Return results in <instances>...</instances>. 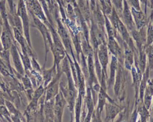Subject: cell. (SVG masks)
<instances>
[{
	"instance_id": "obj_1",
	"label": "cell",
	"mask_w": 153,
	"mask_h": 122,
	"mask_svg": "<svg viewBox=\"0 0 153 122\" xmlns=\"http://www.w3.org/2000/svg\"><path fill=\"white\" fill-rule=\"evenodd\" d=\"M29 11V15L31 17V23H30V26L37 29L39 31L44 40L45 54V60H44L43 67H45V64L47 62V54H48V52L49 51L50 47L53 44V40H52L51 32L46 24H45L38 18L35 16L30 11Z\"/></svg>"
},
{
	"instance_id": "obj_2",
	"label": "cell",
	"mask_w": 153,
	"mask_h": 122,
	"mask_svg": "<svg viewBox=\"0 0 153 122\" xmlns=\"http://www.w3.org/2000/svg\"><path fill=\"white\" fill-rule=\"evenodd\" d=\"M16 12L21 18L23 29V35L25 37L29 45L33 48L30 35V20L25 0H18Z\"/></svg>"
},
{
	"instance_id": "obj_3",
	"label": "cell",
	"mask_w": 153,
	"mask_h": 122,
	"mask_svg": "<svg viewBox=\"0 0 153 122\" xmlns=\"http://www.w3.org/2000/svg\"><path fill=\"white\" fill-rule=\"evenodd\" d=\"M97 54L98 60L100 64L102 70V74L100 81H107V67L109 61V55L108 49L106 44L101 43L100 45H99L97 50Z\"/></svg>"
},
{
	"instance_id": "obj_4",
	"label": "cell",
	"mask_w": 153,
	"mask_h": 122,
	"mask_svg": "<svg viewBox=\"0 0 153 122\" xmlns=\"http://www.w3.org/2000/svg\"><path fill=\"white\" fill-rule=\"evenodd\" d=\"M10 52L11 55L13 62L14 65V74L17 75V77L20 79V77L23 76L25 73L23 63L19 52L18 44L16 40L10 48Z\"/></svg>"
},
{
	"instance_id": "obj_5",
	"label": "cell",
	"mask_w": 153,
	"mask_h": 122,
	"mask_svg": "<svg viewBox=\"0 0 153 122\" xmlns=\"http://www.w3.org/2000/svg\"><path fill=\"white\" fill-rule=\"evenodd\" d=\"M26 4L28 11H30L47 26L50 23L39 0H30L29 2H26Z\"/></svg>"
},
{
	"instance_id": "obj_6",
	"label": "cell",
	"mask_w": 153,
	"mask_h": 122,
	"mask_svg": "<svg viewBox=\"0 0 153 122\" xmlns=\"http://www.w3.org/2000/svg\"><path fill=\"white\" fill-rule=\"evenodd\" d=\"M62 74L63 73L61 70L57 71L56 75L45 87V101H48L54 98L56 95L59 93L60 90V80Z\"/></svg>"
},
{
	"instance_id": "obj_7",
	"label": "cell",
	"mask_w": 153,
	"mask_h": 122,
	"mask_svg": "<svg viewBox=\"0 0 153 122\" xmlns=\"http://www.w3.org/2000/svg\"><path fill=\"white\" fill-rule=\"evenodd\" d=\"M67 104L66 100L62 92L59 90V93L54 97V121L60 122L62 120L65 107Z\"/></svg>"
},
{
	"instance_id": "obj_8",
	"label": "cell",
	"mask_w": 153,
	"mask_h": 122,
	"mask_svg": "<svg viewBox=\"0 0 153 122\" xmlns=\"http://www.w3.org/2000/svg\"><path fill=\"white\" fill-rule=\"evenodd\" d=\"M110 98H111L106 93V90L100 87L97 96V106L92 116V119H93L94 121H101V114L106 100Z\"/></svg>"
},
{
	"instance_id": "obj_9",
	"label": "cell",
	"mask_w": 153,
	"mask_h": 122,
	"mask_svg": "<svg viewBox=\"0 0 153 122\" xmlns=\"http://www.w3.org/2000/svg\"><path fill=\"white\" fill-rule=\"evenodd\" d=\"M121 15H122L123 18V20H121L126 26L130 33L134 30L137 29L133 18L130 7L127 2V0H123V8Z\"/></svg>"
},
{
	"instance_id": "obj_10",
	"label": "cell",
	"mask_w": 153,
	"mask_h": 122,
	"mask_svg": "<svg viewBox=\"0 0 153 122\" xmlns=\"http://www.w3.org/2000/svg\"><path fill=\"white\" fill-rule=\"evenodd\" d=\"M105 105V121H114L117 115L122 111L123 108L117 105V103L112 99H107Z\"/></svg>"
},
{
	"instance_id": "obj_11",
	"label": "cell",
	"mask_w": 153,
	"mask_h": 122,
	"mask_svg": "<svg viewBox=\"0 0 153 122\" xmlns=\"http://www.w3.org/2000/svg\"><path fill=\"white\" fill-rule=\"evenodd\" d=\"M84 105L87 108V112L86 117L84 120V121H90L92 119V116L94 113V108L95 107V104L94 103L91 88L90 87L87 85H86V90H85V94L84 97Z\"/></svg>"
},
{
	"instance_id": "obj_12",
	"label": "cell",
	"mask_w": 153,
	"mask_h": 122,
	"mask_svg": "<svg viewBox=\"0 0 153 122\" xmlns=\"http://www.w3.org/2000/svg\"><path fill=\"white\" fill-rule=\"evenodd\" d=\"M124 73L125 71L124 70V66L118 62V68L114 84V93L116 96H118L119 95L121 90H123V87H124L126 77V74Z\"/></svg>"
},
{
	"instance_id": "obj_13",
	"label": "cell",
	"mask_w": 153,
	"mask_h": 122,
	"mask_svg": "<svg viewBox=\"0 0 153 122\" xmlns=\"http://www.w3.org/2000/svg\"><path fill=\"white\" fill-rule=\"evenodd\" d=\"M133 18L137 30L142 29L146 26V14L142 10H136L133 8H130Z\"/></svg>"
},
{
	"instance_id": "obj_14",
	"label": "cell",
	"mask_w": 153,
	"mask_h": 122,
	"mask_svg": "<svg viewBox=\"0 0 153 122\" xmlns=\"http://www.w3.org/2000/svg\"><path fill=\"white\" fill-rule=\"evenodd\" d=\"M1 41L4 49L9 50L15 41L13 30L3 29L0 36Z\"/></svg>"
},
{
	"instance_id": "obj_15",
	"label": "cell",
	"mask_w": 153,
	"mask_h": 122,
	"mask_svg": "<svg viewBox=\"0 0 153 122\" xmlns=\"http://www.w3.org/2000/svg\"><path fill=\"white\" fill-rule=\"evenodd\" d=\"M118 60L117 57L113 55H112L111 57V60L110 63V73H109V76L107 79L106 81V85H107V89L111 88L112 85L114 84L115 76L118 68Z\"/></svg>"
},
{
	"instance_id": "obj_16",
	"label": "cell",
	"mask_w": 153,
	"mask_h": 122,
	"mask_svg": "<svg viewBox=\"0 0 153 122\" xmlns=\"http://www.w3.org/2000/svg\"><path fill=\"white\" fill-rule=\"evenodd\" d=\"M57 73V70L56 65L54 64H53V66L48 69H45V67L42 68L41 74L43 79L42 84L45 89L47 86V85L50 83V82L52 80L54 77L56 75Z\"/></svg>"
},
{
	"instance_id": "obj_17",
	"label": "cell",
	"mask_w": 153,
	"mask_h": 122,
	"mask_svg": "<svg viewBox=\"0 0 153 122\" xmlns=\"http://www.w3.org/2000/svg\"><path fill=\"white\" fill-rule=\"evenodd\" d=\"M54 98L45 101L44 105V116L45 121H54Z\"/></svg>"
},
{
	"instance_id": "obj_18",
	"label": "cell",
	"mask_w": 153,
	"mask_h": 122,
	"mask_svg": "<svg viewBox=\"0 0 153 122\" xmlns=\"http://www.w3.org/2000/svg\"><path fill=\"white\" fill-rule=\"evenodd\" d=\"M153 97V89L148 84H146L144 95L143 97V103L146 108L148 110L150 109L152 104V100Z\"/></svg>"
},
{
	"instance_id": "obj_19",
	"label": "cell",
	"mask_w": 153,
	"mask_h": 122,
	"mask_svg": "<svg viewBox=\"0 0 153 122\" xmlns=\"http://www.w3.org/2000/svg\"><path fill=\"white\" fill-rule=\"evenodd\" d=\"M82 99H83V96L78 92V95L75 100V105H74L75 120L76 122L80 121V117H81V114L82 111Z\"/></svg>"
},
{
	"instance_id": "obj_20",
	"label": "cell",
	"mask_w": 153,
	"mask_h": 122,
	"mask_svg": "<svg viewBox=\"0 0 153 122\" xmlns=\"http://www.w3.org/2000/svg\"><path fill=\"white\" fill-rule=\"evenodd\" d=\"M105 15V14H104ZM105 28L106 29L108 37H115L117 33V31L112 25L109 18L106 15H105Z\"/></svg>"
},
{
	"instance_id": "obj_21",
	"label": "cell",
	"mask_w": 153,
	"mask_h": 122,
	"mask_svg": "<svg viewBox=\"0 0 153 122\" xmlns=\"http://www.w3.org/2000/svg\"><path fill=\"white\" fill-rule=\"evenodd\" d=\"M19 52L23 63V65L25 70V73L27 72L32 69V65H31V61H30V58L29 55L27 54H24L21 51L19 50Z\"/></svg>"
},
{
	"instance_id": "obj_22",
	"label": "cell",
	"mask_w": 153,
	"mask_h": 122,
	"mask_svg": "<svg viewBox=\"0 0 153 122\" xmlns=\"http://www.w3.org/2000/svg\"><path fill=\"white\" fill-rule=\"evenodd\" d=\"M0 121H12L10 113L5 105H0Z\"/></svg>"
},
{
	"instance_id": "obj_23",
	"label": "cell",
	"mask_w": 153,
	"mask_h": 122,
	"mask_svg": "<svg viewBox=\"0 0 153 122\" xmlns=\"http://www.w3.org/2000/svg\"><path fill=\"white\" fill-rule=\"evenodd\" d=\"M0 74H2L4 77H8V76H15L9 69L6 64L4 62L2 59L0 57Z\"/></svg>"
},
{
	"instance_id": "obj_24",
	"label": "cell",
	"mask_w": 153,
	"mask_h": 122,
	"mask_svg": "<svg viewBox=\"0 0 153 122\" xmlns=\"http://www.w3.org/2000/svg\"><path fill=\"white\" fill-rule=\"evenodd\" d=\"M22 81V85L23 86L24 91H27V90H30L33 89V87L32 85V83L30 81V79L28 77V76L26 74H25L23 76H22L20 79Z\"/></svg>"
},
{
	"instance_id": "obj_25",
	"label": "cell",
	"mask_w": 153,
	"mask_h": 122,
	"mask_svg": "<svg viewBox=\"0 0 153 122\" xmlns=\"http://www.w3.org/2000/svg\"><path fill=\"white\" fill-rule=\"evenodd\" d=\"M113 7L120 17L123 8V0H111Z\"/></svg>"
},
{
	"instance_id": "obj_26",
	"label": "cell",
	"mask_w": 153,
	"mask_h": 122,
	"mask_svg": "<svg viewBox=\"0 0 153 122\" xmlns=\"http://www.w3.org/2000/svg\"><path fill=\"white\" fill-rule=\"evenodd\" d=\"M30 61H31V65L33 70L37 71L38 72L41 73L42 68L41 67L40 65L39 64L38 62L37 61V57L32 56L30 57Z\"/></svg>"
},
{
	"instance_id": "obj_27",
	"label": "cell",
	"mask_w": 153,
	"mask_h": 122,
	"mask_svg": "<svg viewBox=\"0 0 153 122\" xmlns=\"http://www.w3.org/2000/svg\"><path fill=\"white\" fill-rule=\"evenodd\" d=\"M127 2L130 8H133L138 11L142 10L139 0H127Z\"/></svg>"
},
{
	"instance_id": "obj_28",
	"label": "cell",
	"mask_w": 153,
	"mask_h": 122,
	"mask_svg": "<svg viewBox=\"0 0 153 122\" xmlns=\"http://www.w3.org/2000/svg\"><path fill=\"white\" fill-rule=\"evenodd\" d=\"M9 6V12L10 14H13L16 12V9L15 8V4L14 0H6Z\"/></svg>"
},
{
	"instance_id": "obj_29",
	"label": "cell",
	"mask_w": 153,
	"mask_h": 122,
	"mask_svg": "<svg viewBox=\"0 0 153 122\" xmlns=\"http://www.w3.org/2000/svg\"><path fill=\"white\" fill-rule=\"evenodd\" d=\"M140 2H141V4L142 5H144V12L146 14L147 13V5H148V0H139Z\"/></svg>"
},
{
	"instance_id": "obj_30",
	"label": "cell",
	"mask_w": 153,
	"mask_h": 122,
	"mask_svg": "<svg viewBox=\"0 0 153 122\" xmlns=\"http://www.w3.org/2000/svg\"><path fill=\"white\" fill-rule=\"evenodd\" d=\"M148 4H149L151 8L152 9V8L153 7V0H149L148 2Z\"/></svg>"
},
{
	"instance_id": "obj_31",
	"label": "cell",
	"mask_w": 153,
	"mask_h": 122,
	"mask_svg": "<svg viewBox=\"0 0 153 122\" xmlns=\"http://www.w3.org/2000/svg\"><path fill=\"white\" fill-rule=\"evenodd\" d=\"M2 29H3V27H2V23L1 21H0V36H1V34L2 32Z\"/></svg>"
},
{
	"instance_id": "obj_32",
	"label": "cell",
	"mask_w": 153,
	"mask_h": 122,
	"mask_svg": "<svg viewBox=\"0 0 153 122\" xmlns=\"http://www.w3.org/2000/svg\"><path fill=\"white\" fill-rule=\"evenodd\" d=\"M152 12H151V14L150 15V20L153 21V7L152 8Z\"/></svg>"
},
{
	"instance_id": "obj_33",
	"label": "cell",
	"mask_w": 153,
	"mask_h": 122,
	"mask_svg": "<svg viewBox=\"0 0 153 122\" xmlns=\"http://www.w3.org/2000/svg\"><path fill=\"white\" fill-rule=\"evenodd\" d=\"M0 21H1L2 23V18H1V15H0Z\"/></svg>"
}]
</instances>
